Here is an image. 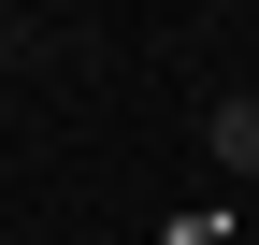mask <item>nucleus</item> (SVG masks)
Instances as JSON below:
<instances>
[{
    "instance_id": "1",
    "label": "nucleus",
    "mask_w": 259,
    "mask_h": 245,
    "mask_svg": "<svg viewBox=\"0 0 259 245\" xmlns=\"http://www.w3.org/2000/svg\"><path fill=\"white\" fill-rule=\"evenodd\" d=\"M202 159L231 173V188H259V101H245V87H231V101L202 115Z\"/></svg>"
},
{
    "instance_id": "2",
    "label": "nucleus",
    "mask_w": 259,
    "mask_h": 245,
    "mask_svg": "<svg viewBox=\"0 0 259 245\" xmlns=\"http://www.w3.org/2000/svg\"><path fill=\"white\" fill-rule=\"evenodd\" d=\"M0 58H29V44H15V29H0Z\"/></svg>"
},
{
    "instance_id": "3",
    "label": "nucleus",
    "mask_w": 259,
    "mask_h": 245,
    "mask_svg": "<svg viewBox=\"0 0 259 245\" xmlns=\"http://www.w3.org/2000/svg\"><path fill=\"white\" fill-rule=\"evenodd\" d=\"M0 130H15V101H0Z\"/></svg>"
}]
</instances>
